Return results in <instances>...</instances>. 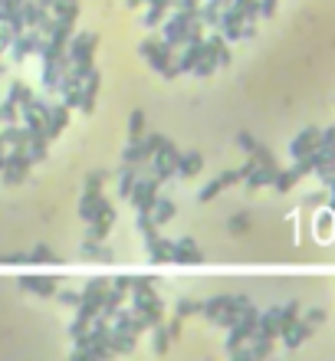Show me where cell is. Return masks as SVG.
Segmentation results:
<instances>
[{
  "instance_id": "cell-1",
  "label": "cell",
  "mask_w": 335,
  "mask_h": 361,
  "mask_svg": "<svg viewBox=\"0 0 335 361\" xmlns=\"http://www.w3.org/2000/svg\"><path fill=\"white\" fill-rule=\"evenodd\" d=\"M95 33H76V36H69V43H66V56H69V69L79 75V79H86L92 73V56H95Z\"/></svg>"
},
{
  "instance_id": "cell-2",
  "label": "cell",
  "mask_w": 335,
  "mask_h": 361,
  "mask_svg": "<svg viewBox=\"0 0 335 361\" xmlns=\"http://www.w3.org/2000/svg\"><path fill=\"white\" fill-rule=\"evenodd\" d=\"M141 56L154 66V73L165 75V79H174L178 75V60H174V46L165 43L161 36H152L141 43Z\"/></svg>"
},
{
  "instance_id": "cell-3",
  "label": "cell",
  "mask_w": 335,
  "mask_h": 361,
  "mask_svg": "<svg viewBox=\"0 0 335 361\" xmlns=\"http://www.w3.org/2000/svg\"><path fill=\"white\" fill-rule=\"evenodd\" d=\"M161 299L154 296V289H145V292H132V312L145 318V325L154 329V325H161Z\"/></svg>"
},
{
  "instance_id": "cell-4",
  "label": "cell",
  "mask_w": 335,
  "mask_h": 361,
  "mask_svg": "<svg viewBox=\"0 0 335 361\" xmlns=\"http://www.w3.org/2000/svg\"><path fill=\"white\" fill-rule=\"evenodd\" d=\"M158 194H161V180L141 178V174H138V180H135V187H132V194H128V200H132V207H135V211L152 213Z\"/></svg>"
},
{
  "instance_id": "cell-5",
  "label": "cell",
  "mask_w": 335,
  "mask_h": 361,
  "mask_svg": "<svg viewBox=\"0 0 335 361\" xmlns=\"http://www.w3.org/2000/svg\"><path fill=\"white\" fill-rule=\"evenodd\" d=\"M30 154H27V148H10L7 151V165H3V171H0V178L7 180V184H20V180L27 178V171H30Z\"/></svg>"
},
{
  "instance_id": "cell-6",
  "label": "cell",
  "mask_w": 335,
  "mask_h": 361,
  "mask_svg": "<svg viewBox=\"0 0 335 361\" xmlns=\"http://www.w3.org/2000/svg\"><path fill=\"white\" fill-rule=\"evenodd\" d=\"M191 20H194V14H187V10H174V16L161 23V40L171 43V46H181L184 36H187V30H191Z\"/></svg>"
},
{
  "instance_id": "cell-7",
  "label": "cell",
  "mask_w": 335,
  "mask_h": 361,
  "mask_svg": "<svg viewBox=\"0 0 335 361\" xmlns=\"http://www.w3.org/2000/svg\"><path fill=\"white\" fill-rule=\"evenodd\" d=\"M40 46H43L40 30H23V33H16L14 36V43H10V56H14V62H23L27 56L40 53Z\"/></svg>"
},
{
  "instance_id": "cell-8",
  "label": "cell",
  "mask_w": 335,
  "mask_h": 361,
  "mask_svg": "<svg viewBox=\"0 0 335 361\" xmlns=\"http://www.w3.org/2000/svg\"><path fill=\"white\" fill-rule=\"evenodd\" d=\"M204 253L194 243V237H181V240H171V263H181V266H198Z\"/></svg>"
},
{
  "instance_id": "cell-9",
  "label": "cell",
  "mask_w": 335,
  "mask_h": 361,
  "mask_svg": "<svg viewBox=\"0 0 335 361\" xmlns=\"http://www.w3.org/2000/svg\"><path fill=\"white\" fill-rule=\"evenodd\" d=\"M178 158H181V151L174 148V145H168L165 151H158V154L152 158L154 180H161V184H165L168 178H174V171H178Z\"/></svg>"
},
{
  "instance_id": "cell-10",
  "label": "cell",
  "mask_w": 335,
  "mask_h": 361,
  "mask_svg": "<svg viewBox=\"0 0 335 361\" xmlns=\"http://www.w3.org/2000/svg\"><path fill=\"white\" fill-rule=\"evenodd\" d=\"M237 180H244V178H240V167H233V171H224V174H217V178L207 180V184H204V187L198 191V200H204V204H207V200H213V197L220 194L224 187L237 184Z\"/></svg>"
},
{
  "instance_id": "cell-11",
  "label": "cell",
  "mask_w": 335,
  "mask_h": 361,
  "mask_svg": "<svg viewBox=\"0 0 335 361\" xmlns=\"http://www.w3.org/2000/svg\"><path fill=\"white\" fill-rule=\"evenodd\" d=\"M66 125H69V108L62 102L60 106H49V112H46V141H56Z\"/></svg>"
},
{
  "instance_id": "cell-12",
  "label": "cell",
  "mask_w": 335,
  "mask_h": 361,
  "mask_svg": "<svg viewBox=\"0 0 335 361\" xmlns=\"http://www.w3.org/2000/svg\"><path fill=\"white\" fill-rule=\"evenodd\" d=\"M20 289L49 299V296H56V279H49V276H23V279H20Z\"/></svg>"
},
{
  "instance_id": "cell-13",
  "label": "cell",
  "mask_w": 335,
  "mask_h": 361,
  "mask_svg": "<svg viewBox=\"0 0 335 361\" xmlns=\"http://www.w3.org/2000/svg\"><path fill=\"white\" fill-rule=\"evenodd\" d=\"M246 305H250V302H246L244 296H237V299L230 296V302L224 305V309H220V316L213 318V325H220V329H230V325H233V322L240 318V312H244Z\"/></svg>"
},
{
  "instance_id": "cell-14",
  "label": "cell",
  "mask_w": 335,
  "mask_h": 361,
  "mask_svg": "<svg viewBox=\"0 0 335 361\" xmlns=\"http://www.w3.org/2000/svg\"><path fill=\"white\" fill-rule=\"evenodd\" d=\"M95 99H99V73L92 69V73L82 79V99H79V112H92V108H95Z\"/></svg>"
},
{
  "instance_id": "cell-15",
  "label": "cell",
  "mask_w": 335,
  "mask_h": 361,
  "mask_svg": "<svg viewBox=\"0 0 335 361\" xmlns=\"http://www.w3.org/2000/svg\"><path fill=\"white\" fill-rule=\"evenodd\" d=\"M200 167H204V158H200V151H181V158H178V178H194Z\"/></svg>"
},
{
  "instance_id": "cell-16",
  "label": "cell",
  "mask_w": 335,
  "mask_h": 361,
  "mask_svg": "<svg viewBox=\"0 0 335 361\" xmlns=\"http://www.w3.org/2000/svg\"><path fill=\"white\" fill-rule=\"evenodd\" d=\"M174 213H178V204L171 200V197H161L158 194V200H154V207H152V220L158 226H165L174 220Z\"/></svg>"
},
{
  "instance_id": "cell-17",
  "label": "cell",
  "mask_w": 335,
  "mask_h": 361,
  "mask_svg": "<svg viewBox=\"0 0 335 361\" xmlns=\"http://www.w3.org/2000/svg\"><path fill=\"white\" fill-rule=\"evenodd\" d=\"M108 348H112V355H128V351H135V335H128V331H119V329H108Z\"/></svg>"
},
{
  "instance_id": "cell-18",
  "label": "cell",
  "mask_w": 335,
  "mask_h": 361,
  "mask_svg": "<svg viewBox=\"0 0 335 361\" xmlns=\"http://www.w3.org/2000/svg\"><path fill=\"white\" fill-rule=\"evenodd\" d=\"M106 204V197H102V191L99 194H92V191H86L82 194V200H79V217L86 220V224H92L95 220V213H99V207Z\"/></svg>"
},
{
  "instance_id": "cell-19",
  "label": "cell",
  "mask_w": 335,
  "mask_h": 361,
  "mask_svg": "<svg viewBox=\"0 0 335 361\" xmlns=\"http://www.w3.org/2000/svg\"><path fill=\"white\" fill-rule=\"evenodd\" d=\"M46 14H49V10L40 7V0H23V7H20V16H23V27H27V30H36V23H40Z\"/></svg>"
},
{
  "instance_id": "cell-20",
  "label": "cell",
  "mask_w": 335,
  "mask_h": 361,
  "mask_svg": "<svg viewBox=\"0 0 335 361\" xmlns=\"http://www.w3.org/2000/svg\"><path fill=\"white\" fill-rule=\"evenodd\" d=\"M82 256L99 259V263H112L115 259V253L106 246V240H82Z\"/></svg>"
},
{
  "instance_id": "cell-21",
  "label": "cell",
  "mask_w": 335,
  "mask_h": 361,
  "mask_svg": "<svg viewBox=\"0 0 335 361\" xmlns=\"http://www.w3.org/2000/svg\"><path fill=\"white\" fill-rule=\"evenodd\" d=\"M145 246L152 253V263H171V240H165L161 233L152 237V240H145Z\"/></svg>"
},
{
  "instance_id": "cell-22",
  "label": "cell",
  "mask_w": 335,
  "mask_h": 361,
  "mask_svg": "<svg viewBox=\"0 0 335 361\" xmlns=\"http://www.w3.org/2000/svg\"><path fill=\"white\" fill-rule=\"evenodd\" d=\"M200 53H204V43H184L181 56H178V73H191L194 62L200 60Z\"/></svg>"
},
{
  "instance_id": "cell-23",
  "label": "cell",
  "mask_w": 335,
  "mask_h": 361,
  "mask_svg": "<svg viewBox=\"0 0 335 361\" xmlns=\"http://www.w3.org/2000/svg\"><path fill=\"white\" fill-rule=\"evenodd\" d=\"M49 14L56 16V20H69V23H76V16H79V0H53Z\"/></svg>"
},
{
  "instance_id": "cell-24",
  "label": "cell",
  "mask_w": 335,
  "mask_h": 361,
  "mask_svg": "<svg viewBox=\"0 0 335 361\" xmlns=\"http://www.w3.org/2000/svg\"><path fill=\"white\" fill-rule=\"evenodd\" d=\"M0 135H3V141H7V148H27V141H30L27 128H20V121L7 125V128H3Z\"/></svg>"
},
{
  "instance_id": "cell-25",
  "label": "cell",
  "mask_w": 335,
  "mask_h": 361,
  "mask_svg": "<svg viewBox=\"0 0 335 361\" xmlns=\"http://www.w3.org/2000/svg\"><path fill=\"white\" fill-rule=\"evenodd\" d=\"M145 161H152L148 154H145V148H141V141H128L122 151V165H145Z\"/></svg>"
},
{
  "instance_id": "cell-26",
  "label": "cell",
  "mask_w": 335,
  "mask_h": 361,
  "mask_svg": "<svg viewBox=\"0 0 335 361\" xmlns=\"http://www.w3.org/2000/svg\"><path fill=\"white\" fill-rule=\"evenodd\" d=\"M135 180H138V165H122V171H119V197L132 194Z\"/></svg>"
},
{
  "instance_id": "cell-27",
  "label": "cell",
  "mask_w": 335,
  "mask_h": 361,
  "mask_svg": "<svg viewBox=\"0 0 335 361\" xmlns=\"http://www.w3.org/2000/svg\"><path fill=\"white\" fill-rule=\"evenodd\" d=\"M7 99L10 102H16L20 108H27L33 102V89L27 86V82H10V92H7Z\"/></svg>"
},
{
  "instance_id": "cell-28",
  "label": "cell",
  "mask_w": 335,
  "mask_h": 361,
  "mask_svg": "<svg viewBox=\"0 0 335 361\" xmlns=\"http://www.w3.org/2000/svg\"><path fill=\"white\" fill-rule=\"evenodd\" d=\"M125 302V292L122 289H106V292H102V312H99V316H112V312H115V309H119V305H122Z\"/></svg>"
},
{
  "instance_id": "cell-29",
  "label": "cell",
  "mask_w": 335,
  "mask_h": 361,
  "mask_svg": "<svg viewBox=\"0 0 335 361\" xmlns=\"http://www.w3.org/2000/svg\"><path fill=\"white\" fill-rule=\"evenodd\" d=\"M230 302V296H213V299H207V302H200V316L207 318V322H213V318L220 316V309Z\"/></svg>"
},
{
  "instance_id": "cell-30",
  "label": "cell",
  "mask_w": 335,
  "mask_h": 361,
  "mask_svg": "<svg viewBox=\"0 0 335 361\" xmlns=\"http://www.w3.org/2000/svg\"><path fill=\"white\" fill-rule=\"evenodd\" d=\"M141 135H145V112L135 108L128 115V141H141Z\"/></svg>"
},
{
  "instance_id": "cell-31",
  "label": "cell",
  "mask_w": 335,
  "mask_h": 361,
  "mask_svg": "<svg viewBox=\"0 0 335 361\" xmlns=\"http://www.w3.org/2000/svg\"><path fill=\"white\" fill-rule=\"evenodd\" d=\"M46 148H49V141L43 135H36L27 141V154H30V161H43L46 158Z\"/></svg>"
},
{
  "instance_id": "cell-32",
  "label": "cell",
  "mask_w": 335,
  "mask_h": 361,
  "mask_svg": "<svg viewBox=\"0 0 335 361\" xmlns=\"http://www.w3.org/2000/svg\"><path fill=\"white\" fill-rule=\"evenodd\" d=\"M312 145H316V132L309 128V132H303V135L292 141V154H296V158H303V154H309V148H312Z\"/></svg>"
},
{
  "instance_id": "cell-33",
  "label": "cell",
  "mask_w": 335,
  "mask_h": 361,
  "mask_svg": "<svg viewBox=\"0 0 335 361\" xmlns=\"http://www.w3.org/2000/svg\"><path fill=\"white\" fill-rule=\"evenodd\" d=\"M14 121H20V106L10 102V99H3L0 102V125H14Z\"/></svg>"
},
{
  "instance_id": "cell-34",
  "label": "cell",
  "mask_w": 335,
  "mask_h": 361,
  "mask_svg": "<svg viewBox=\"0 0 335 361\" xmlns=\"http://www.w3.org/2000/svg\"><path fill=\"white\" fill-rule=\"evenodd\" d=\"M165 14H168V7H154V3H148V14H145L141 23L154 30V27H161V23H165Z\"/></svg>"
},
{
  "instance_id": "cell-35",
  "label": "cell",
  "mask_w": 335,
  "mask_h": 361,
  "mask_svg": "<svg viewBox=\"0 0 335 361\" xmlns=\"http://www.w3.org/2000/svg\"><path fill=\"white\" fill-rule=\"evenodd\" d=\"M152 345H154V355H165L168 348H171V335H168V329L154 325V338H152Z\"/></svg>"
},
{
  "instance_id": "cell-36",
  "label": "cell",
  "mask_w": 335,
  "mask_h": 361,
  "mask_svg": "<svg viewBox=\"0 0 335 361\" xmlns=\"http://www.w3.org/2000/svg\"><path fill=\"white\" fill-rule=\"evenodd\" d=\"M30 263H43V266H49V263H60V256L53 253L49 246H36L30 253Z\"/></svg>"
},
{
  "instance_id": "cell-37",
  "label": "cell",
  "mask_w": 335,
  "mask_h": 361,
  "mask_svg": "<svg viewBox=\"0 0 335 361\" xmlns=\"http://www.w3.org/2000/svg\"><path fill=\"white\" fill-rule=\"evenodd\" d=\"M200 312V302L194 299H178V305H174V316H181V318H191V316H198Z\"/></svg>"
},
{
  "instance_id": "cell-38",
  "label": "cell",
  "mask_w": 335,
  "mask_h": 361,
  "mask_svg": "<svg viewBox=\"0 0 335 361\" xmlns=\"http://www.w3.org/2000/svg\"><path fill=\"white\" fill-rule=\"evenodd\" d=\"M108 180V171H92L89 178H86V191H92V194H99L102 187H106Z\"/></svg>"
},
{
  "instance_id": "cell-39",
  "label": "cell",
  "mask_w": 335,
  "mask_h": 361,
  "mask_svg": "<svg viewBox=\"0 0 335 361\" xmlns=\"http://www.w3.org/2000/svg\"><path fill=\"white\" fill-rule=\"evenodd\" d=\"M108 230H112V224H106V220H92L89 233H86V240H106Z\"/></svg>"
},
{
  "instance_id": "cell-40",
  "label": "cell",
  "mask_w": 335,
  "mask_h": 361,
  "mask_svg": "<svg viewBox=\"0 0 335 361\" xmlns=\"http://www.w3.org/2000/svg\"><path fill=\"white\" fill-rule=\"evenodd\" d=\"M56 299H60L62 305H79V302H82V292H76V289H60Z\"/></svg>"
},
{
  "instance_id": "cell-41",
  "label": "cell",
  "mask_w": 335,
  "mask_h": 361,
  "mask_svg": "<svg viewBox=\"0 0 335 361\" xmlns=\"http://www.w3.org/2000/svg\"><path fill=\"white\" fill-rule=\"evenodd\" d=\"M230 230H233V233H246V230H250V213H237V217H230Z\"/></svg>"
},
{
  "instance_id": "cell-42",
  "label": "cell",
  "mask_w": 335,
  "mask_h": 361,
  "mask_svg": "<svg viewBox=\"0 0 335 361\" xmlns=\"http://www.w3.org/2000/svg\"><path fill=\"white\" fill-rule=\"evenodd\" d=\"M0 263H7V266H27V263H30V253H3Z\"/></svg>"
},
{
  "instance_id": "cell-43",
  "label": "cell",
  "mask_w": 335,
  "mask_h": 361,
  "mask_svg": "<svg viewBox=\"0 0 335 361\" xmlns=\"http://www.w3.org/2000/svg\"><path fill=\"white\" fill-rule=\"evenodd\" d=\"M237 145H240V148H244L246 154H250V151H253V145H257V141H253V138L246 135V132H240V135H237Z\"/></svg>"
},
{
  "instance_id": "cell-44",
  "label": "cell",
  "mask_w": 335,
  "mask_h": 361,
  "mask_svg": "<svg viewBox=\"0 0 335 361\" xmlns=\"http://www.w3.org/2000/svg\"><path fill=\"white\" fill-rule=\"evenodd\" d=\"M181 322H184V318L178 316V318H174V322H171V325H165V329H168V335H171V338H181Z\"/></svg>"
},
{
  "instance_id": "cell-45",
  "label": "cell",
  "mask_w": 335,
  "mask_h": 361,
  "mask_svg": "<svg viewBox=\"0 0 335 361\" xmlns=\"http://www.w3.org/2000/svg\"><path fill=\"white\" fill-rule=\"evenodd\" d=\"M3 165H7V141L0 135V171H3Z\"/></svg>"
},
{
  "instance_id": "cell-46",
  "label": "cell",
  "mask_w": 335,
  "mask_h": 361,
  "mask_svg": "<svg viewBox=\"0 0 335 361\" xmlns=\"http://www.w3.org/2000/svg\"><path fill=\"white\" fill-rule=\"evenodd\" d=\"M141 3H148V0H125V7H128V10H135V7H141Z\"/></svg>"
},
{
  "instance_id": "cell-47",
  "label": "cell",
  "mask_w": 335,
  "mask_h": 361,
  "mask_svg": "<svg viewBox=\"0 0 335 361\" xmlns=\"http://www.w3.org/2000/svg\"><path fill=\"white\" fill-rule=\"evenodd\" d=\"M3 73H7V66H3V60H0V75H3Z\"/></svg>"
}]
</instances>
